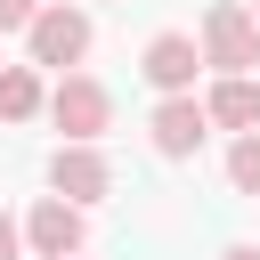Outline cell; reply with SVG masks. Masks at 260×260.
Masks as SVG:
<instances>
[{
  "label": "cell",
  "mask_w": 260,
  "mask_h": 260,
  "mask_svg": "<svg viewBox=\"0 0 260 260\" xmlns=\"http://www.w3.org/2000/svg\"><path fill=\"white\" fill-rule=\"evenodd\" d=\"M49 187L73 195V203H106V195H114V162L98 154V138H65V146L49 154Z\"/></svg>",
  "instance_id": "277c9868"
},
{
  "label": "cell",
  "mask_w": 260,
  "mask_h": 260,
  "mask_svg": "<svg viewBox=\"0 0 260 260\" xmlns=\"http://www.w3.org/2000/svg\"><path fill=\"white\" fill-rule=\"evenodd\" d=\"M24 49H32V65H57V73H73L81 57H89V16L81 8H41L32 24H24Z\"/></svg>",
  "instance_id": "3957f363"
},
{
  "label": "cell",
  "mask_w": 260,
  "mask_h": 260,
  "mask_svg": "<svg viewBox=\"0 0 260 260\" xmlns=\"http://www.w3.org/2000/svg\"><path fill=\"white\" fill-rule=\"evenodd\" d=\"M195 65H211L195 32H154V41H146V57H138V73H146V81H154L162 98H179V89H195Z\"/></svg>",
  "instance_id": "8992f818"
},
{
  "label": "cell",
  "mask_w": 260,
  "mask_h": 260,
  "mask_svg": "<svg viewBox=\"0 0 260 260\" xmlns=\"http://www.w3.org/2000/svg\"><path fill=\"white\" fill-rule=\"evenodd\" d=\"M228 187H236V195H260V130H236V146H228Z\"/></svg>",
  "instance_id": "30bf717a"
},
{
  "label": "cell",
  "mask_w": 260,
  "mask_h": 260,
  "mask_svg": "<svg viewBox=\"0 0 260 260\" xmlns=\"http://www.w3.org/2000/svg\"><path fill=\"white\" fill-rule=\"evenodd\" d=\"M49 122H57L65 138H106V130H114V89L89 81V73H65V81L49 89Z\"/></svg>",
  "instance_id": "7a4b0ae2"
},
{
  "label": "cell",
  "mask_w": 260,
  "mask_h": 260,
  "mask_svg": "<svg viewBox=\"0 0 260 260\" xmlns=\"http://www.w3.org/2000/svg\"><path fill=\"white\" fill-rule=\"evenodd\" d=\"M24 244H32L41 260L81 252V203H73V195H41V203L24 211Z\"/></svg>",
  "instance_id": "52a82bcc"
},
{
  "label": "cell",
  "mask_w": 260,
  "mask_h": 260,
  "mask_svg": "<svg viewBox=\"0 0 260 260\" xmlns=\"http://www.w3.org/2000/svg\"><path fill=\"white\" fill-rule=\"evenodd\" d=\"M252 16H260V8H252Z\"/></svg>",
  "instance_id": "9a60e30c"
},
{
  "label": "cell",
  "mask_w": 260,
  "mask_h": 260,
  "mask_svg": "<svg viewBox=\"0 0 260 260\" xmlns=\"http://www.w3.org/2000/svg\"><path fill=\"white\" fill-rule=\"evenodd\" d=\"M203 106H211L219 130H252V122H260V81H252V73H219Z\"/></svg>",
  "instance_id": "ba28073f"
},
{
  "label": "cell",
  "mask_w": 260,
  "mask_h": 260,
  "mask_svg": "<svg viewBox=\"0 0 260 260\" xmlns=\"http://www.w3.org/2000/svg\"><path fill=\"white\" fill-rule=\"evenodd\" d=\"M32 114H49L41 65H0V122H32Z\"/></svg>",
  "instance_id": "9c48e42d"
},
{
  "label": "cell",
  "mask_w": 260,
  "mask_h": 260,
  "mask_svg": "<svg viewBox=\"0 0 260 260\" xmlns=\"http://www.w3.org/2000/svg\"><path fill=\"white\" fill-rule=\"evenodd\" d=\"M32 16H41V0H0V32H24Z\"/></svg>",
  "instance_id": "8fae6325"
},
{
  "label": "cell",
  "mask_w": 260,
  "mask_h": 260,
  "mask_svg": "<svg viewBox=\"0 0 260 260\" xmlns=\"http://www.w3.org/2000/svg\"><path fill=\"white\" fill-rule=\"evenodd\" d=\"M203 57H211V73H252L260 65V16L244 0H211L203 8Z\"/></svg>",
  "instance_id": "6da1fadb"
},
{
  "label": "cell",
  "mask_w": 260,
  "mask_h": 260,
  "mask_svg": "<svg viewBox=\"0 0 260 260\" xmlns=\"http://www.w3.org/2000/svg\"><path fill=\"white\" fill-rule=\"evenodd\" d=\"M65 260H81V252H65Z\"/></svg>",
  "instance_id": "5bb4252c"
},
{
  "label": "cell",
  "mask_w": 260,
  "mask_h": 260,
  "mask_svg": "<svg viewBox=\"0 0 260 260\" xmlns=\"http://www.w3.org/2000/svg\"><path fill=\"white\" fill-rule=\"evenodd\" d=\"M219 260H260V244H228V252H219Z\"/></svg>",
  "instance_id": "4fadbf2b"
},
{
  "label": "cell",
  "mask_w": 260,
  "mask_h": 260,
  "mask_svg": "<svg viewBox=\"0 0 260 260\" xmlns=\"http://www.w3.org/2000/svg\"><path fill=\"white\" fill-rule=\"evenodd\" d=\"M146 130H154V154H162V162H187V154L203 146V130H211V106H203L195 89H179V98H162V106H154V122H146Z\"/></svg>",
  "instance_id": "5b68a950"
},
{
  "label": "cell",
  "mask_w": 260,
  "mask_h": 260,
  "mask_svg": "<svg viewBox=\"0 0 260 260\" xmlns=\"http://www.w3.org/2000/svg\"><path fill=\"white\" fill-rule=\"evenodd\" d=\"M16 244H24V228H16L8 211H0V260H16Z\"/></svg>",
  "instance_id": "7c38bea8"
}]
</instances>
